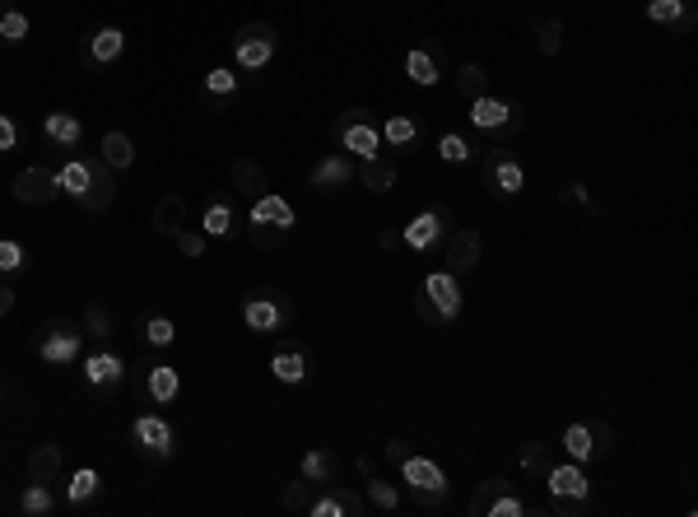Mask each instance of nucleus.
<instances>
[{"mask_svg": "<svg viewBox=\"0 0 698 517\" xmlns=\"http://www.w3.org/2000/svg\"><path fill=\"white\" fill-rule=\"evenodd\" d=\"M57 182H61V196L84 205V211H108L117 201V182H112V168L103 164V154H70L57 168Z\"/></svg>", "mask_w": 698, "mask_h": 517, "instance_id": "nucleus-1", "label": "nucleus"}, {"mask_svg": "<svg viewBox=\"0 0 698 517\" xmlns=\"http://www.w3.org/2000/svg\"><path fill=\"white\" fill-rule=\"evenodd\" d=\"M242 326L256 336H285L293 332V322H299V303H293L279 285H256L242 294Z\"/></svg>", "mask_w": 698, "mask_h": 517, "instance_id": "nucleus-2", "label": "nucleus"}, {"mask_svg": "<svg viewBox=\"0 0 698 517\" xmlns=\"http://www.w3.org/2000/svg\"><path fill=\"white\" fill-rule=\"evenodd\" d=\"M84 340L89 336H84V326L75 317H47L38 332H33V354L51 369H70L84 354Z\"/></svg>", "mask_w": 698, "mask_h": 517, "instance_id": "nucleus-3", "label": "nucleus"}, {"mask_svg": "<svg viewBox=\"0 0 698 517\" xmlns=\"http://www.w3.org/2000/svg\"><path fill=\"white\" fill-rule=\"evenodd\" d=\"M396 467H400V480H406V490H410V498L419 508H443L447 504L452 480L443 471V461H433L424 453H406Z\"/></svg>", "mask_w": 698, "mask_h": 517, "instance_id": "nucleus-4", "label": "nucleus"}, {"mask_svg": "<svg viewBox=\"0 0 698 517\" xmlns=\"http://www.w3.org/2000/svg\"><path fill=\"white\" fill-rule=\"evenodd\" d=\"M330 141H336L345 154H354V159L363 164V159H377L382 149V122L369 112V108H345L340 117H336V127H330Z\"/></svg>", "mask_w": 698, "mask_h": 517, "instance_id": "nucleus-5", "label": "nucleus"}, {"mask_svg": "<svg viewBox=\"0 0 698 517\" xmlns=\"http://www.w3.org/2000/svg\"><path fill=\"white\" fill-rule=\"evenodd\" d=\"M127 377L140 396V406H149V410H164L182 396V373L172 364H159V359H140V364L127 369Z\"/></svg>", "mask_w": 698, "mask_h": 517, "instance_id": "nucleus-6", "label": "nucleus"}, {"mask_svg": "<svg viewBox=\"0 0 698 517\" xmlns=\"http://www.w3.org/2000/svg\"><path fill=\"white\" fill-rule=\"evenodd\" d=\"M131 447L145 461H154V467H164V461H172V453H178V424L145 406L131 420Z\"/></svg>", "mask_w": 698, "mask_h": 517, "instance_id": "nucleus-7", "label": "nucleus"}, {"mask_svg": "<svg viewBox=\"0 0 698 517\" xmlns=\"http://www.w3.org/2000/svg\"><path fill=\"white\" fill-rule=\"evenodd\" d=\"M233 71H248V75H261L266 65L275 61V51H279V33L275 24L266 20H252V24H242L233 33Z\"/></svg>", "mask_w": 698, "mask_h": 517, "instance_id": "nucleus-8", "label": "nucleus"}, {"mask_svg": "<svg viewBox=\"0 0 698 517\" xmlns=\"http://www.w3.org/2000/svg\"><path fill=\"white\" fill-rule=\"evenodd\" d=\"M470 127L476 131H484V135H517L521 127H527V112L517 108L513 98H498L494 89L489 94H480V98H470Z\"/></svg>", "mask_w": 698, "mask_h": 517, "instance_id": "nucleus-9", "label": "nucleus"}, {"mask_svg": "<svg viewBox=\"0 0 698 517\" xmlns=\"http://www.w3.org/2000/svg\"><path fill=\"white\" fill-rule=\"evenodd\" d=\"M127 369L131 364L117 350H108V345H94V350L80 354V373H84V383H89V392H117L127 383Z\"/></svg>", "mask_w": 698, "mask_h": 517, "instance_id": "nucleus-10", "label": "nucleus"}, {"mask_svg": "<svg viewBox=\"0 0 698 517\" xmlns=\"http://www.w3.org/2000/svg\"><path fill=\"white\" fill-rule=\"evenodd\" d=\"M419 289H424V299L433 303V313H438V322H457L466 313V294H461V275H452V270H429L424 280H419Z\"/></svg>", "mask_w": 698, "mask_h": 517, "instance_id": "nucleus-11", "label": "nucleus"}, {"mask_svg": "<svg viewBox=\"0 0 698 517\" xmlns=\"http://www.w3.org/2000/svg\"><path fill=\"white\" fill-rule=\"evenodd\" d=\"M447 224H452V215L443 211V205H429V211H419L406 229H400V243H406L410 252H433L452 233Z\"/></svg>", "mask_w": 698, "mask_h": 517, "instance_id": "nucleus-12", "label": "nucleus"}, {"mask_svg": "<svg viewBox=\"0 0 698 517\" xmlns=\"http://www.w3.org/2000/svg\"><path fill=\"white\" fill-rule=\"evenodd\" d=\"M10 192H14V201H20V205H38V211H43V205H51V201L61 196L57 168H51V164H28L20 178H14Z\"/></svg>", "mask_w": 698, "mask_h": 517, "instance_id": "nucleus-13", "label": "nucleus"}, {"mask_svg": "<svg viewBox=\"0 0 698 517\" xmlns=\"http://www.w3.org/2000/svg\"><path fill=\"white\" fill-rule=\"evenodd\" d=\"M484 168H489V187H494V196H521V192H527V168H521L513 145L489 149V164Z\"/></svg>", "mask_w": 698, "mask_h": 517, "instance_id": "nucleus-14", "label": "nucleus"}, {"mask_svg": "<svg viewBox=\"0 0 698 517\" xmlns=\"http://www.w3.org/2000/svg\"><path fill=\"white\" fill-rule=\"evenodd\" d=\"M322 494H312V504H308V517H363L369 513V498L354 494V490H345L336 485V480H326V485H317Z\"/></svg>", "mask_w": 698, "mask_h": 517, "instance_id": "nucleus-15", "label": "nucleus"}, {"mask_svg": "<svg viewBox=\"0 0 698 517\" xmlns=\"http://www.w3.org/2000/svg\"><path fill=\"white\" fill-rule=\"evenodd\" d=\"M480 256H484V233L480 229H452L443 238V270L466 275V270L480 266Z\"/></svg>", "mask_w": 698, "mask_h": 517, "instance_id": "nucleus-16", "label": "nucleus"}, {"mask_svg": "<svg viewBox=\"0 0 698 517\" xmlns=\"http://www.w3.org/2000/svg\"><path fill=\"white\" fill-rule=\"evenodd\" d=\"M270 373H275V383H285V387H303L312 377V354L299 340H279L270 354Z\"/></svg>", "mask_w": 698, "mask_h": 517, "instance_id": "nucleus-17", "label": "nucleus"}, {"mask_svg": "<svg viewBox=\"0 0 698 517\" xmlns=\"http://www.w3.org/2000/svg\"><path fill=\"white\" fill-rule=\"evenodd\" d=\"M248 224H266V229L289 233L293 224H299V211H293V201H289V196H279V192H261V196H252Z\"/></svg>", "mask_w": 698, "mask_h": 517, "instance_id": "nucleus-18", "label": "nucleus"}, {"mask_svg": "<svg viewBox=\"0 0 698 517\" xmlns=\"http://www.w3.org/2000/svg\"><path fill=\"white\" fill-rule=\"evenodd\" d=\"M38 135H43L47 149H80V141H84V122H80L75 112H65V108H51V112L43 117Z\"/></svg>", "mask_w": 698, "mask_h": 517, "instance_id": "nucleus-19", "label": "nucleus"}, {"mask_svg": "<svg viewBox=\"0 0 698 517\" xmlns=\"http://www.w3.org/2000/svg\"><path fill=\"white\" fill-rule=\"evenodd\" d=\"M545 490H550V498H591V480L578 461H550Z\"/></svg>", "mask_w": 698, "mask_h": 517, "instance_id": "nucleus-20", "label": "nucleus"}, {"mask_svg": "<svg viewBox=\"0 0 698 517\" xmlns=\"http://www.w3.org/2000/svg\"><path fill=\"white\" fill-rule=\"evenodd\" d=\"M359 178V164H354V154H326V159L312 168V192H340V187H349Z\"/></svg>", "mask_w": 698, "mask_h": 517, "instance_id": "nucleus-21", "label": "nucleus"}, {"mask_svg": "<svg viewBox=\"0 0 698 517\" xmlns=\"http://www.w3.org/2000/svg\"><path fill=\"white\" fill-rule=\"evenodd\" d=\"M121 51H127V33L117 24L94 28L89 38H84V61L89 65H112V61H121Z\"/></svg>", "mask_w": 698, "mask_h": 517, "instance_id": "nucleus-22", "label": "nucleus"}, {"mask_svg": "<svg viewBox=\"0 0 698 517\" xmlns=\"http://www.w3.org/2000/svg\"><path fill=\"white\" fill-rule=\"evenodd\" d=\"M642 14H648L652 24H661V28H694L698 24L694 0H648Z\"/></svg>", "mask_w": 698, "mask_h": 517, "instance_id": "nucleus-23", "label": "nucleus"}, {"mask_svg": "<svg viewBox=\"0 0 698 517\" xmlns=\"http://www.w3.org/2000/svg\"><path fill=\"white\" fill-rule=\"evenodd\" d=\"M33 33V14L24 0H0V47H20Z\"/></svg>", "mask_w": 698, "mask_h": 517, "instance_id": "nucleus-24", "label": "nucleus"}, {"mask_svg": "<svg viewBox=\"0 0 698 517\" xmlns=\"http://www.w3.org/2000/svg\"><path fill=\"white\" fill-rule=\"evenodd\" d=\"M205 108L219 112V103H229L238 89H242V75L233 71V65H215V71H205Z\"/></svg>", "mask_w": 698, "mask_h": 517, "instance_id": "nucleus-25", "label": "nucleus"}, {"mask_svg": "<svg viewBox=\"0 0 698 517\" xmlns=\"http://www.w3.org/2000/svg\"><path fill=\"white\" fill-rule=\"evenodd\" d=\"M229 182H233V192L238 196H261V192H270V172L261 168V159H233V172H229Z\"/></svg>", "mask_w": 698, "mask_h": 517, "instance_id": "nucleus-26", "label": "nucleus"}, {"mask_svg": "<svg viewBox=\"0 0 698 517\" xmlns=\"http://www.w3.org/2000/svg\"><path fill=\"white\" fill-rule=\"evenodd\" d=\"M140 340L149 345V350H172V340H178V322L159 308H149V313H140Z\"/></svg>", "mask_w": 698, "mask_h": 517, "instance_id": "nucleus-27", "label": "nucleus"}, {"mask_svg": "<svg viewBox=\"0 0 698 517\" xmlns=\"http://www.w3.org/2000/svg\"><path fill=\"white\" fill-rule=\"evenodd\" d=\"M396 178H400V168H396L392 154H377V159H363L359 164V182L369 187V192H377V196H387L392 187H396Z\"/></svg>", "mask_w": 698, "mask_h": 517, "instance_id": "nucleus-28", "label": "nucleus"}, {"mask_svg": "<svg viewBox=\"0 0 698 517\" xmlns=\"http://www.w3.org/2000/svg\"><path fill=\"white\" fill-rule=\"evenodd\" d=\"M186 215H191V205H186V196H159V205H154V233L159 238H172L178 229H186Z\"/></svg>", "mask_w": 698, "mask_h": 517, "instance_id": "nucleus-29", "label": "nucleus"}, {"mask_svg": "<svg viewBox=\"0 0 698 517\" xmlns=\"http://www.w3.org/2000/svg\"><path fill=\"white\" fill-rule=\"evenodd\" d=\"M531 513V504L517 494V485L513 480H503V485L484 498V508H480V517H527Z\"/></svg>", "mask_w": 698, "mask_h": 517, "instance_id": "nucleus-30", "label": "nucleus"}, {"mask_svg": "<svg viewBox=\"0 0 698 517\" xmlns=\"http://www.w3.org/2000/svg\"><path fill=\"white\" fill-rule=\"evenodd\" d=\"M98 494H103V476L94 467H80L65 480V504L70 508H89V504H98Z\"/></svg>", "mask_w": 698, "mask_h": 517, "instance_id": "nucleus-31", "label": "nucleus"}, {"mask_svg": "<svg viewBox=\"0 0 698 517\" xmlns=\"http://www.w3.org/2000/svg\"><path fill=\"white\" fill-rule=\"evenodd\" d=\"M406 75H410V84H419V89H433V84L443 80V65L429 47H410L406 51Z\"/></svg>", "mask_w": 698, "mask_h": 517, "instance_id": "nucleus-32", "label": "nucleus"}, {"mask_svg": "<svg viewBox=\"0 0 698 517\" xmlns=\"http://www.w3.org/2000/svg\"><path fill=\"white\" fill-rule=\"evenodd\" d=\"M233 201L229 196H219V201H209L205 205V215H201V233L205 238H233L238 233V224H233Z\"/></svg>", "mask_w": 698, "mask_h": 517, "instance_id": "nucleus-33", "label": "nucleus"}, {"mask_svg": "<svg viewBox=\"0 0 698 517\" xmlns=\"http://www.w3.org/2000/svg\"><path fill=\"white\" fill-rule=\"evenodd\" d=\"M98 154H103V164H108L112 172H127V168L135 164V145H131L127 131H103Z\"/></svg>", "mask_w": 698, "mask_h": 517, "instance_id": "nucleus-34", "label": "nucleus"}, {"mask_svg": "<svg viewBox=\"0 0 698 517\" xmlns=\"http://www.w3.org/2000/svg\"><path fill=\"white\" fill-rule=\"evenodd\" d=\"M61 443H38L28 453V480H43V485H51V480L61 476Z\"/></svg>", "mask_w": 698, "mask_h": 517, "instance_id": "nucleus-35", "label": "nucleus"}, {"mask_svg": "<svg viewBox=\"0 0 698 517\" xmlns=\"http://www.w3.org/2000/svg\"><path fill=\"white\" fill-rule=\"evenodd\" d=\"M558 447H564L568 461H578V467H587V461H597V443H591L587 420H573V424L564 429V438H558Z\"/></svg>", "mask_w": 698, "mask_h": 517, "instance_id": "nucleus-36", "label": "nucleus"}, {"mask_svg": "<svg viewBox=\"0 0 698 517\" xmlns=\"http://www.w3.org/2000/svg\"><path fill=\"white\" fill-rule=\"evenodd\" d=\"M419 141V122L406 112H392V117H382V145L387 149H410Z\"/></svg>", "mask_w": 698, "mask_h": 517, "instance_id": "nucleus-37", "label": "nucleus"}, {"mask_svg": "<svg viewBox=\"0 0 698 517\" xmlns=\"http://www.w3.org/2000/svg\"><path fill=\"white\" fill-rule=\"evenodd\" d=\"M299 476L312 480V485H326V480H336V457H330V447H308L303 461H299Z\"/></svg>", "mask_w": 698, "mask_h": 517, "instance_id": "nucleus-38", "label": "nucleus"}, {"mask_svg": "<svg viewBox=\"0 0 698 517\" xmlns=\"http://www.w3.org/2000/svg\"><path fill=\"white\" fill-rule=\"evenodd\" d=\"M20 275H28V248L14 243V238H0V280H20Z\"/></svg>", "mask_w": 698, "mask_h": 517, "instance_id": "nucleus-39", "label": "nucleus"}, {"mask_svg": "<svg viewBox=\"0 0 698 517\" xmlns=\"http://www.w3.org/2000/svg\"><path fill=\"white\" fill-rule=\"evenodd\" d=\"M51 508H57V494H51V485H43V480H28L24 494H20V513L24 517H47Z\"/></svg>", "mask_w": 698, "mask_h": 517, "instance_id": "nucleus-40", "label": "nucleus"}, {"mask_svg": "<svg viewBox=\"0 0 698 517\" xmlns=\"http://www.w3.org/2000/svg\"><path fill=\"white\" fill-rule=\"evenodd\" d=\"M489 84H494V75H489L480 61H466L461 71H457V89H461V98H466V103H470V98H480V94H489Z\"/></svg>", "mask_w": 698, "mask_h": 517, "instance_id": "nucleus-41", "label": "nucleus"}, {"mask_svg": "<svg viewBox=\"0 0 698 517\" xmlns=\"http://www.w3.org/2000/svg\"><path fill=\"white\" fill-rule=\"evenodd\" d=\"M517 461H521V471H531V476H545L550 471V447L540 443V438H527L517 447Z\"/></svg>", "mask_w": 698, "mask_h": 517, "instance_id": "nucleus-42", "label": "nucleus"}, {"mask_svg": "<svg viewBox=\"0 0 698 517\" xmlns=\"http://www.w3.org/2000/svg\"><path fill=\"white\" fill-rule=\"evenodd\" d=\"M84 336H89L94 345H108V336H112V322H108V308H103V303H89V308H84Z\"/></svg>", "mask_w": 698, "mask_h": 517, "instance_id": "nucleus-43", "label": "nucleus"}, {"mask_svg": "<svg viewBox=\"0 0 698 517\" xmlns=\"http://www.w3.org/2000/svg\"><path fill=\"white\" fill-rule=\"evenodd\" d=\"M438 159H443V164H470V159H476V145H470L466 135L447 131L443 141H438Z\"/></svg>", "mask_w": 698, "mask_h": 517, "instance_id": "nucleus-44", "label": "nucleus"}, {"mask_svg": "<svg viewBox=\"0 0 698 517\" xmlns=\"http://www.w3.org/2000/svg\"><path fill=\"white\" fill-rule=\"evenodd\" d=\"M312 490H317V485L299 476V480H289V485L279 490V504H285L289 513H308V504H312Z\"/></svg>", "mask_w": 698, "mask_h": 517, "instance_id": "nucleus-45", "label": "nucleus"}, {"mask_svg": "<svg viewBox=\"0 0 698 517\" xmlns=\"http://www.w3.org/2000/svg\"><path fill=\"white\" fill-rule=\"evenodd\" d=\"M535 38H540V57H558V51H564V24L535 20Z\"/></svg>", "mask_w": 698, "mask_h": 517, "instance_id": "nucleus-46", "label": "nucleus"}, {"mask_svg": "<svg viewBox=\"0 0 698 517\" xmlns=\"http://www.w3.org/2000/svg\"><path fill=\"white\" fill-rule=\"evenodd\" d=\"M363 498H369L373 508H382V513H396L400 508V490L387 485V480H377V476H369V494H363Z\"/></svg>", "mask_w": 698, "mask_h": 517, "instance_id": "nucleus-47", "label": "nucleus"}, {"mask_svg": "<svg viewBox=\"0 0 698 517\" xmlns=\"http://www.w3.org/2000/svg\"><path fill=\"white\" fill-rule=\"evenodd\" d=\"M24 149V127L14 122L10 112H0V159H10V154Z\"/></svg>", "mask_w": 698, "mask_h": 517, "instance_id": "nucleus-48", "label": "nucleus"}, {"mask_svg": "<svg viewBox=\"0 0 698 517\" xmlns=\"http://www.w3.org/2000/svg\"><path fill=\"white\" fill-rule=\"evenodd\" d=\"M172 243H178V252H182V256H191V262H201L209 238H205L201 229H191V224H186V229H178V233H172Z\"/></svg>", "mask_w": 698, "mask_h": 517, "instance_id": "nucleus-49", "label": "nucleus"}, {"mask_svg": "<svg viewBox=\"0 0 698 517\" xmlns=\"http://www.w3.org/2000/svg\"><path fill=\"white\" fill-rule=\"evenodd\" d=\"M248 238H252V248H266V252H275V248L285 243L289 233H279V229H266V224H248Z\"/></svg>", "mask_w": 698, "mask_h": 517, "instance_id": "nucleus-50", "label": "nucleus"}, {"mask_svg": "<svg viewBox=\"0 0 698 517\" xmlns=\"http://www.w3.org/2000/svg\"><path fill=\"white\" fill-rule=\"evenodd\" d=\"M550 513H558V517H582V513H591V498H550Z\"/></svg>", "mask_w": 698, "mask_h": 517, "instance_id": "nucleus-51", "label": "nucleus"}, {"mask_svg": "<svg viewBox=\"0 0 698 517\" xmlns=\"http://www.w3.org/2000/svg\"><path fill=\"white\" fill-rule=\"evenodd\" d=\"M587 429H591V443H597V461H601V457L610 453V424H605V420H591Z\"/></svg>", "mask_w": 698, "mask_h": 517, "instance_id": "nucleus-52", "label": "nucleus"}, {"mask_svg": "<svg viewBox=\"0 0 698 517\" xmlns=\"http://www.w3.org/2000/svg\"><path fill=\"white\" fill-rule=\"evenodd\" d=\"M410 303H414V313L424 317L429 326H443V322H438V313H433V303L424 299V289H419V285H414V294H410Z\"/></svg>", "mask_w": 698, "mask_h": 517, "instance_id": "nucleus-53", "label": "nucleus"}, {"mask_svg": "<svg viewBox=\"0 0 698 517\" xmlns=\"http://www.w3.org/2000/svg\"><path fill=\"white\" fill-rule=\"evenodd\" d=\"M5 313H14V289L0 280V317H5Z\"/></svg>", "mask_w": 698, "mask_h": 517, "instance_id": "nucleus-54", "label": "nucleus"}, {"mask_svg": "<svg viewBox=\"0 0 698 517\" xmlns=\"http://www.w3.org/2000/svg\"><path fill=\"white\" fill-rule=\"evenodd\" d=\"M406 453H410V443H406V438H392V443H387V457H392V461H400Z\"/></svg>", "mask_w": 698, "mask_h": 517, "instance_id": "nucleus-55", "label": "nucleus"}, {"mask_svg": "<svg viewBox=\"0 0 698 517\" xmlns=\"http://www.w3.org/2000/svg\"><path fill=\"white\" fill-rule=\"evenodd\" d=\"M568 196H573V201H582V205L591 201V196H587V187H582V182H573V187H568Z\"/></svg>", "mask_w": 698, "mask_h": 517, "instance_id": "nucleus-56", "label": "nucleus"}, {"mask_svg": "<svg viewBox=\"0 0 698 517\" xmlns=\"http://www.w3.org/2000/svg\"><path fill=\"white\" fill-rule=\"evenodd\" d=\"M0 401H5V387H0Z\"/></svg>", "mask_w": 698, "mask_h": 517, "instance_id": "nucleus-57", "label": "nucleus"}]
</instances>
